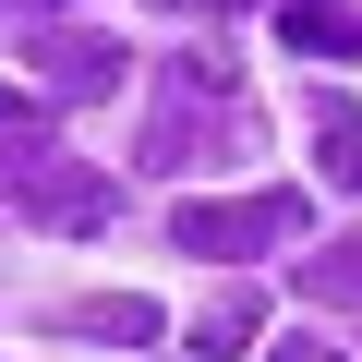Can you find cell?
<instances>
[{
  "label": "cell",
  "mask_w": 362,
  "mask_h": 362,
  "mask_svg": "<svg viewBox=\"0 0 362 362\" xmlns=\"http://www.w3.org/2000/svg\"><path fill=\"white\" fill-rule=\"evenodd\" d=\"M49 109L61 97H37V85H0V157H49L61 133H49Z\"/></svg>",
  "instance_id": "30bf717a"
},
{
  "label": "cell",
  "mask_w": 362,
  "mask_h": 362,
  "mask_svg": "<svg viewBox=\"0 0 362 362\" xmlns=\"http://www.w3.org/2000/svg\"><path fill=\"white\" fill-rule=\"evenodd\" d=\"M290 290H302L314 314H362V242H326V254H302V266H290Z\"/></svg>",
  "instance_id": "ba28073f"
},
{
  "label": "cell",
  "mask_w": 362,
  "mask_h": 362,
  "mask_svg": "<svg viewBox=\"0 0 362 362\" xmlns=\"http://www.w3.org/2000/svg\"><path fill=\"white\" fill-rule=\"evenodd\" d=\"M254 338H266V290H242V278H230V290L194 314V350H206V362H230V350H254Z\"/></svg>",
  "instance_id": "52a82bcc"
},
{
  "label": "cell",
  "mask_w": 362,
  "mask_h": 362,
  "mask_svg": "<svg viewBox=\"0 0 362 362\" xmlns=\"http://www.w3.org/2000/svg\"><path fill=\"white\" fill-rule=\"evenodd\" d=\"M169 13H242V0H169Z\"/></svg>",
  "instance_id": "7c38bea8"
},
{
  "label": "cell",
  "mask_w": 362,
  "mask_h": 362,
  "mask_svg": "<svg viewBox=\"0 0 362 362\" xmlns=\"http://www.w3.org/2000/svg\"><path fill=\"white\" fill-rule=\"evenodd\" d=\"M0 181H13V206L49 218V230H109V218H121V181H109V169H73L61 145H49V157H0Z\"/></svg>",
  "instance_id": "277c9868"
},
{
  "label": "cell",
  "mask_w": 362,
  "mask_h": 362,
  "mask_svg": "<svg viewBox=\"0 0 362 362\" xmlns=\"http://www.w3.org/2000/svg\"><path fill=\"white\" fill-rule=\"evenodd\" d=\"M206 157H254V97H242V73L230 61H206V49H181L169 73H157V109H145V145H133V169H206Z\"/></svg>",
  "instance_id": "6da1fadb"
},
{
  "label": "cell",
  "mask_w": 362,
  "mask_h": 362,
  "mask_svg": "<svg viewBox=\"0 0 362 362\" xmlns=\"http://www.w3.org/2000/svg\"><path fill=\"white\" fill-rule=\"evenodd\" d=\"M302 230H314L302 194H194V206L169 218V242L206 254V266H230V254H278V242H302Z\"/></svg>",
  "instance_id": "7a4b0ae2"
},
{
  "label": "cell",
  "mask_w": 362,
  "mask_h": 362,
  "mask_svg": "<svg viewBox=\"0 0 362 362\" xmlns=\"http://www.w3.org/2000/svg\"><path fill=\"white\" fill-rule=\"evenodd\" d=\"M314 157H326L338 194H362V109H350V97H326V85H314Z\"/></svg>",
  "instance_id": "9c48e42d"
},
{
  "label": "cell",
  "mask_w": 362,
  "mask_h": 362,
  "mask_svg": "<svg viewBox=\"0 0 362 362\" xmlns=\"http://www.w3.org/2000/svg\"><path fill=\"white\" fill-rule=\"evenodd\" d=\"M73 338H121V350H145V338H169V314H157L145 290H97V302H73Z\"/></svg>",
  "instance_id": "8992f818"
},
{
  "label": "cell",
  "mask_w": 362,
  "mask_h": 362,
  "mask_svg": "<svg viewBox=\"0 0 362 362\" xmlns=\"http://www.w3.org/2000/svg\"><path fill=\"white\" fill-rule=\"evenodd\" d=\"M278 37L302 61H362V13L350 0H278Z\"/></svg>",
  "instance_id": "5b68a950"
},
{
  "label": "cell",
  "mask_w": 362,
  "mask_h": 362,
  "mask_svg": "<svg viewBox=\"0 0 362 362\" xmlns=\"http://www.w3.org/2000/svg\"><path fill=\"white\" fill-rule=\"evenodd\" d=\"M266 362H362V350H338V338H326V326H314V338H278V350H266Z\"/></svg>",
  "instance_id": "8fae6325"
},
{
  "label": "cell",
  "mask_w": 362,
  "mask_h": 362,
  "mask_svg": "<svg viewBox=\"0 0 362 362\" xmlns=\"http://www.w3.org/2000/svg\"><path fill=\"white\" fill-rule=\"evenodd\" d=\"M25 61H37V97H61V109H97V97H121V85H133V49H121V37H97V25H37V37H25Z\"/></svg>",
  "instance_id": "3957f363"
}]
</instances>
